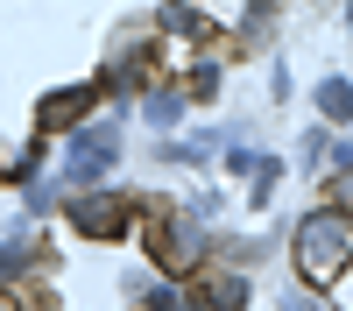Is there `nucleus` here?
<instances>
[{"mask_svg": "<svg viewBox=\"0 0 353 311\" xmlns=\"http://www.w3.org/2000/svg\"><path fill=\"white\" fill-rule=\"evenodd\" d=\"M353 262V219L332 205V212H311L297 226V276L311 290H332V276H346Z\"/></svg>", "mask_w": 353, "mask_h": 311, "instance_id": "nucleus-1", "label": "nucleus"}, {"mask_svg": "<svg viewBox=\"0 0 353 311\" xmlns=\"http://www.w3.org/2000/svg\"><path fill=\"white\" fill-rule=\"evenodd\" d=\"M113 163H121V128H113V121L71 128V177H78V184H99Z\"/></svg>", "mask_w": 353, "mask_h": 311, "instance_id": "nucleus-2", "label": "nucleus"}, {"mask_svg": "<svg viewBox=\"0 0 353 311\" xmlns=\"http://www.w3.org/2000/svg\"><path fill=\"white\" fill-rule=\"evenodd\" d=\"M149 254L163 262V276L198 269V262H205V226H191V219H156V226H149Z\"/></svg>", "mask_w": 353, "mask_h": 311, "instance_id": "nucleus-3", "label": "nucleus"}, {"mask_svg": "<svg viewBox=\"0 0 353 311\" xmlns=\"http://www.w3.org/2000/svg\"><path fill=\"white\" fill-rule=\"evenodd\" d=\"M128 219H134V205H128V198H78V205H71V226H78V234H92V241H113V234H128Z\"/></svg>", "mask_w": 353, "mask_h": 311, "instance_id": "nucleus-4", "label": "nucleus"}, {"mask_svg": "<svg viewBox=\"0 0 353 311\" xmlns=\"http://www.w3.org/2000/svg\"><path fill=\"white\" fill-rule=\"evenodd\" d=\"M99 99V85H71V92H50L43 99V113H36V128L43 134H71V128H85V106Z\"/></svg>", "mask_w": 353, "mask_h": 311, "instance_id": "nucleus-5", "label": "nucleus"}, {"mask_svg": "<svg viewBox=\"0 0 353 311\" xmlns=\"http://www.w3.org/2000/svg\"><path fill=\"white\" fill-rule=\"evenodd\" d=\"M248 304V276H205V311H241Z\"/></svg>", "mask_w": 353, "mask_h": 311, "instance_id": "nucleus-6", "label": "nucleus"}, {"mask_svg": "<svg viewBox=\"0 0 353 311\" xmlns=\"http://www.w3.org/2000/svg\"><path fill=\"white\" fill-rule=\"evenodd\" d=\"M318 113H325L332 128H346L353 121V85L346 78H325V85H318Z\"/></svg>", "mask_w": 353, "mask_h": 311, "instance_id": "nucleus-7", "label": "nucleus"}, {"mask_svg": "<svg viewBox=\"0 0 353 311\" xmlns=\"http://www.w3.org/2000/svg\"><path fill=\"white\" fill-rule=\"evenodd\" d=\"M163 28H170V36H205L212 21H205L198 8H184V0H170V8H163Z\"/></svg>", "mask_w": 353, "mask_h": 311, "instance_id": "nucleus-8", "label": "nucleus"}, {"mask_svg": "<svg viewBox=\"0 0 353 311\" xmlns=\"http://www.w3.org/2000/svg\"><path fill=\"white\" fill-rule=\"evenodd\" d=\"M149 121L156 128H176V121H184V92H149Z\"/></svg>", "mask_w": 353, "mask_h": 311, "instance_id": "nucleus-9", "label": "nucleus"}, {"mask_svg": "<svg viewBox=\"0 0 353 311\" xmlns=\"http://www.w3.org/2000/svg\"><path fill=\"white\" fill-rule=\"evenodd\" d=\"M212 92H219V64H198L191 71V99H212Z\"/></svg>", "mask_w": 353, "mask_h": 311, "instance_id": "nucleus-10", "label": "nucleus"}, {"mask_svg": "<svg viewBox=\"0 0 353 311\" xmlns=\"http://www.w3.org/2000/svg\"><path fill=\"white\" fill-rule=\"evenodd\" d=\"M283 311H318V304L311 297H283Z\"/></svg>", "mask_w": 353, "mask_h": 311, "instance_id": "nucleus-11", "label": "nucleus"}, {"mask_svg": "<svg viewBox=\"0 0 353 311\" xmlns=\"http://www.w3.org/2000/svg\"><path fill=\"white\" fill-rule=\"evenodd\" d=\"M346 28H353V8H346Z\"/></svg>", "mask_w": 353, "mask_h": 311, "instance_id": "nucleus-12", "label": "nucleus"}, {"mask_svg": "<svg viewBox=\"0 0 353 311\" xmlns=\"http://www.w3.org/2000/svg\"><path fill=\"white\" fill-rule=\"evenodd\" d=\"M0 311H8V297H0Z\"/></svg>", "mask_w": 353, "mask_h": 311, "instance_id": "nucleus-13", "label": "nucleus"}]
</instances>
